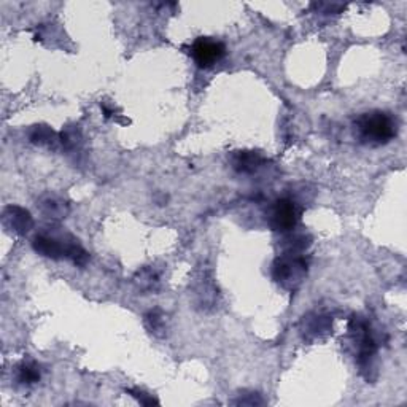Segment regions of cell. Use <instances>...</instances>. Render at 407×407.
<instances>
[{
  "label": "cell",
  "mask_w": 407,
  "mask_h": 407,
  "mask_svg": "<svg viewBox=\"0 0 407 407\" xmlns=\"http://www.w3.org/2000/svg\"><path fill=\"white\" fill-rule=\"evenodd\" d=\"M29 140L34 145H40V147H53L57 144V134L53 131L50 126L47 125H37L32 126L29 131Z\"/></svg>",
  "instance_id": "11"
},
{
  "label": "cell",
  "mask_w": 407,
  "mask_h": 407,
  "mask_svg": "<svg viewBox=\"0 0 407 407\" xmlns=\"http://www.w3.org/2000/svg\"><path fill=\"white\" fill-rule=\"evenodd\" d=\"M234 404L237 406H260L263 404V399L261 396L258 395V393H253V391H250V393H241L239 395V399H236Z\"/></svg>",
  "instance_id": "15"
},
{
  "label": "cell",
  "mask_w": 407,
  "mask_h": 407,
  "mask_svg": "<svg viewBox=\"0 0 407 407\" xmlns=\"http://www.w3.org/2000/svg\"><path fill=\"white\" fill-rule=\"evenodd\" d=\"M15 377H16V382L19 385H34L42 377L40 366H38L35 361H25L24 360L16 366Z\"/></svg>",
  "instance_id": "10"
},
{
  "label": "cell",
  "mask_w": 407,
  "mask_h": 407,
  "mask_svg": "<svg viewBox=\"0 0 407 407\" xmlns=\"http://www.w3.org/2000/svg\"><path fill=\"white\" fill-rule=\"evenodd\" d=\"M353 132L361 145L382 147L398 135V121L389 112L371 110L355 118Z\"/></svg>",
  "instance_id": "1"
},
{
  "label": "cell",
  "mask_w": 407,
  "mask_h": 407,
  "mask_svg": "<svg viewBox=\"0 0 407 407\" xmlns=\"http://www.w3.org/2000/svg\"><path fill=\"white\" fill-rule=\"evenodd\" d=\"M309 273V261L301 253H283L273 264V279L287 292H296Z\"/></svg>",
  "instance_id": "3"
},
{
  "label": "cell",
  "mask_w": 407,
  "mask_h": 407,
  "mask_svg": "<svg viewBox=\"0 0 407 407\" xmlns=\"http://www.w3.org/2000/svg\"><path fill=\"white\" fill-rule=\"evenodd\" d=\"M190 55L197 64V67L210 69L226 56V47L222 42L212 40L209 37H199L191 45Z\"/></svg>",
  "instance_id": "6"
},
{
  "label": "cell",
  "mask_w": 407,
  "mask_h": 407,
  "mask_svg": "<svg viewBox=\"0 0 407 407\" xmlns=\"http://www.w3.org/2000/svg\"><path fill=\"white\" fill-rule=\"evenodd\" d=\"M32 248L40 256L50 260H70L75 266L85 268L89 261V253L81 247L79 239L70 234H56L43 231L32 239Z\"/></svg>",
  "instance_id": "2"
},
{
  "label": "cell",
  "mask_w": 407,
  "mask_h": 407,
  "mask_svg": "<svg viewBox=\"0 0 407 407\" xmlns=\"http://www.w3.org/2000/svg\"><path fill=\"white\" fill-rule=\"evenodd\" d=\"M145 326L151 334L158 336V338H163V336L166 334L164 314L161 312L159 309L150 310V312L145 315Z\"/></svg>",
  "instance_id": "14"
},
{
  "label": "cell",
  "mask_w": 407,
  "mask_h": 407,
  "mask_svg": "<svg viewBox=\"0 0 407 407\" xmlns=\"http://www.w3.org/2000/svg\"><path fill=\"white\" fill-rule=\"evenodd\" d=\"M301 207L290 197H280L268 207L266 222L275 232H290L298 226L301 219Z\"/></svg>",
  "instance_id": "4"
},
{
  "label": "cell",
  "mask_w": 407,
  "mask_h": 407,
  "mask_svg": "<svg viewBox=\"0 0 407 407\" xmlns=\"http://www.w3.org/2000/svg\"><path fill=\"white\" fill-rule=\"evenodd\" d=\"M2 223L11 234L24 236L34 228V218L30 212L19 205H6L2 213Z\"/></svg>",
  "instance_id": "7"
},
{
  "label": "cell",
  "mask_w": 407,
  "mask_h": 407,
  "mask_svg": "<svg viewBox=\"0 0 407 407\" xmlns=\"http://www.w3.org/2000/svg\"><path fill=\"white\" fill-rule=\"evenodd\" d=\"M348 331H350L358 348V365L363 369L371 367V360L377 353V344L376 339L372 338L369 323L361 319V316H353L350 323H348Z\"/></svg>",
  "instance_id": "5"
},
{
  "label": "cell",
  "mask_w": 407,
  "mask_h": 407,
  "mask_svg": "<svg viewBox=\"0 0 407 407\" xmlns=\"http://www.w3.org/2000/svg\"><path fill=\"white\" fill-rule=\"evenodd\" d=\"M304 328H302V333L306 336H312V338H319L321 333H329L333 329L331 325V320L328 319V316H323V315H315L314 319H310V316H304Z\"/></svg>",
  "instance_id": "12"
},
{
  "label": "cell",
  "mask_w": 407,
  "mask_h": 407,
  "mask_svg": "<svg viewBox=\"0 0 407 407\" xmlns=\"http://www.w3.org/2000/svg\"><path fill=\"white\" fill-rule=\"evenodd\" d=\"M38 205H40V210L43 215L51 219L66 218L70 210L67 201H64V199L57 197V196H45Z\"/></svg>",
  "instance_id": "9"
},
{
  "label": "cell",
  "mask_w": 407,
  "mask_h": 407,
  "mask_svg": "<svg viewBox=\"0 0 407 407\" xmlns=\"http://www.w3.org/2000/svg\"><path fill=\"white\" fill-rule=\"evenodd\" d=\"M310 243H312V237L306 234H294L283 239L282 248L283 253H302V251L310 247Z\"/></svg>",
  "instance_id": "13"
},
{
  "label": "cell",
  "mask_w": 407,
  "mask_h": 407,
  "mask_svg": "<svg viewBox=\"0 0 407 407\" xmlns=\"http://www.w3.org/2000/svg\"><path fill=\"white\" fill-rule=\"evenodd\" d=\"M266 164V158L260 151L255 150H241L231 154V166L237 173L251 176Z\"/></svg>",
  "instance_id": "8"
},
{
  "label": "cell",
  "mask_w": 407,
  "mask_h": 407,
  "mask_svg": "<svg viewBox=\"0 0 407 407\" xmlns=\"http://www.w3.org/2000/svg\"><path fill=\"white\" fill-rule=\"evenodd\" d=\"M126 393H129V395L131 396H134L135 399H137V401L140 403V404H144V406H151V404H159V401L156 398H154L153 395H148V393H145V391H142V390H139V389H134V390H127Z\"/></svg>",
  "instance_id": "16"
}]
</instances>
